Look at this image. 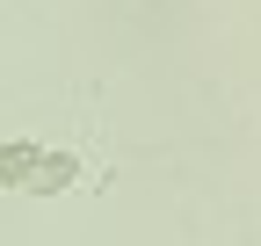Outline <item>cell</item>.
Instances as JSON below:
<instances>
[{
    "instance_id": "cell-1",
    "label": "cell",
    "mask_w": 261,
    "mask_h": 246,
    "mask_svg": "<svg viewBox=\"0 0 261 246\" xmlns=\"http://www.w3.org/2000/svg\"><path fill=\"white\" fill-rule=\"evenodd\" d=\"M8 174L29 181V189H65V181H73V160H29V152H8Z\"/></svg>"
}]
</instances>
